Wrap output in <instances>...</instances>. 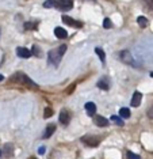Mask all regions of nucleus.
Instances as JSON below:
<instances>
[{
	"mask_svg": "<svg viewBox=\"0 0 153 159\" xmlns=\"http://www.w3.org/2000/svg\"><path fill=\"white\" fill-rule=\"evenodd\" d=\"M65 52H67V45H61L60 48H57V49H52L49 52V61L54 67H57L58 64H60V61L63 59Z\"/></svg>",
	"mask_w": 153,
	"mask_h": 159,
	"instance_id": "f257e3e1",
	"label": "nucleus"
},
{
	"mask_svg": "<svg viewBox=\"0 0 153 159\" xmlns=\"http://www.w3.org/2000/svg\"><path fill=\"white\" fill-rule=\"evenodd\" d=\"M11 82H16V83H26L27 86H30V87H38V84L37 83H34L31 80L28 76H26L24 74H22V72H16L15 75H14L12 78H10V83Z\"/></svg>",
	"mask_w": 153,
	"mask_h": 159,
	"instance_id": "f03ea898",
	"label": "nucleus"
},
{
	"mask_svg": "<svg viewBox=\"0 0 153 159\" xmlns=\"http://www.w3.org/2000/svg\"><path fill=\"white\" fill-rule=\"evenodd\" d=\"M81 142L85 144V146H90V147H98L102 142L100 137L98 136H92V135H87V136H83L81 137Z\"/></svg>",
	"mask_w": 153,
	"mask_h": 159,
	"instance_id": "7ed1b4c3",
	"label": "nucleus"
},
{
	"mask_svg": "<svg viewBox=\"0 0 153 159\" xmlns=\"http://www.w3.org/2000/svg\"><path fill=\"white\" fill-rule=\"evenodd\" d=\"M56 7L60 11H69L73 7V2L72 0H58L56 2Z\"/></svg>",
	"mask_w": 153,
	"mask_h": 159,
	"instance_id": "20e7f679",
	"label": "nucleus"
},
{
	"mask_svg": "<svg viewBox=\"0 0 153 159\" xmlns=\"http://www.w3.org/2000/svg\"><path fill=\"white\" fill-rule=\"evenodd\" d=\"M119 59L126 64H133V57L130 55L129 50H122V52L119 53Z\"/></svg>",
	"mask_w": 153,
	"mask_h": 159,
	"instance_id": "39448f33",
	"label": "nucleus"
},
{
	"mask_svg": "<svg viewBox=\"0 0 153 159\" xmlns=\"http://www.w3.org/2000/svg\"><path fill=\"white\" fill-rule=\"evenodd\" d=\"M60 122L63 125H68L71 122V113L68 110H61L60 113Z\"/></svg>",
	"mask_w": 153,
	"mask_h": 159,
	"instance_id": "423d86ee",
	"label": "nucleus"
},
{
	"mask_svg": "<svg viewBox=\"0 0 153 159\" xmlns=\"http://www.w3.org/2000/svg\"><path fill=\"white\" fill-rule=\"evenodd\" d=\"M16 55L22 57V59H28L31 56V50H28L27 48H23V46H19V48H16Z\"/></svg>",
	"mask_w": 153,
	"mask_h": 159,
	"instance_id": "0eeeda50",
	"label": "nucleus"
},
{
	"mask_svg": "<svg viewBox=\"0 0 153 159\" xmlns=\"http://www.w3.org/2000/svg\"><path fill=\"white\" fill-rule=\"evenodd\" d=\"M141 101H142V94H141L140 91H136L133 94V98H132V106L138 107L141 105Z\"/></svg>",
	"mask_w": 153,
	"mask_h": 159,
	"instance_id": "6e6552de",
	"label": "nucleus"
},
{
	"mask_svg": "<svg viewBox=\"0 0 153 159\" xmlns=\"http://www.w3.org/2000/svg\"><path fill=\"white\" fill-rule=\"evenodd\" d=\"M96 86L99 89H102V90H108V89H110V86H111L110 84V79H108L107 76H103L99 82L96 83Z\"/></svg>",
	"mask_w": 153,
	"mask_h": 159,
	"instance_id": "1a4fd4ad",
	"label": "nucleus"
},
{
	"mask_svg": "<svg viewBox=\"0 0 153 159\" xmlns=\"http://www.w3.org/2000/svg\"><path fill=\"white\" fill-rule=\"evenodd\" d=\"M63 22L65 25H69V26H75V27H81L83 25L80 23V22H76L75 19H72L71 16H67V15H64L63 16Z\"/></svg>",
	"mask_w": 153,
	"mask_h": 159,
	"instance_id": "9d476101",
	"label": "nucleus"
},
{
	"mask_svg": "<svg viewBox=\"0 0 153 159\" xmlns=\"http://www.w3.org/2000/svg\"><path fill=\"white\" fill-rule=\"evenodd\" d=\"M84 109H85V111H87V114H88V116H95V113H96V105L94 102H87L85 106H84Z\"/></svg>",
	"mask_w": 153,
	"mask_h": 159,
	"instance_id": "9b49d317",
	"label": "nucleus"
},
{
	"mask_svg": "<svg viewBox=\"0 0 153 159\" xmlns=\"http://www.w3.org/2000/svg\"><path fill=\"white\" fill-rule=\"evenodd\" d=\"M56 132V125L54 124H49L48 126H46V129H45V132H43V139H49L50 136L53 135V133Z\"/></svg>",
	"mask_w": 153,
	"mask_h": 159,
	"instance_id": "f8f14e48",
	"label": "nucleus"
},
{
	"mask_svg": "<svg viewBox=\"0 0 153 159\" xmlns=\"http://www.w3.org/2000/svg\"><path fill=\"white\" fill-rule=\"evenodd\" d=\"M54 34H56V37L60 38V39L68 37L67 30H65V29H63V27H56V29H54Z\"/></svg>",
	"mask_w": 153,
	"mask_h": 159,
	"instance_id": "ddd939ff",
	"label": "nucleus"
},
{
	"mask_svg": "<svg viewBox=\"0 0 153 159\" xmlns=\"http://www.w3.org/2000/svg\"><path fill=\"white\" fill-rule=\"evenodd\" d=\"M95 124L98 126H102V128H104V126L108 125V120H107V118H104L103 116H96V117H95Z\"/></svg>",
	"mask_w": 153,
	"mask_h": 159,
	"instance_id": "4468645a",
	"label": "nucleus"
},
{
	"mask_svg": "<svg viewBox=\"0 0 153 159\" xmlns=\"http://www.w3.org/2000/svg\"><path fill=\"white\" fill-rule=\"evenodd\" d=\"M130 116H132V113H130V110L127 109V107H122V109L119 110V117H122V118H129Z\"/></svg>",
	"mask_w": 153,
	"mask_h": 159,
	"instance_id": "2eb2a0df",
	"label": "nucleus"
},
{
	"mask_svg": "<svg viewBox=\"0 0 153 159\" xmlns=\"http://www.w3.org/2000/svg\"><path fill=\"white\" fill-rule=\"evenodd\" d=\"M95 53L98 56H99V59L102 61V64H104V61H106V55H104V52H103V49L102 48H95Z\"/></svg>",
	"mask_w": 153,
	"mask_h": 159,
	"instance_id": "dca6fc26",
	"label": "nucleus"
},
{
	"mask_svg": "<svg viewBox=\"0 0 153 159\" xmlns=\"http://www.w3.org/2000/svg\"><path fill=\"white\" fill-rule=\"evenodd\" d=\"M111 121L115 122V124L119 125V126H123V125H125V121H123V118H122V117H118V116H111Z\"/></svg>",
	"mask_w": 153,
	"mask_h": 159,
	"instance_id": "f3484780",
	"label": "nucleus"
},
{
	"mask_svg": "<svg viewBox=\"0 0 153 159\" xmlns=\"http://www.w3.org/2000/svg\"><path fill=\"white\" fill-rule=\"evenodd\" d=\"M137 23L140 25L141 27H146L148 26V19L145 16H138L137 18Z\"/></svg>",
	"mask_w": 153,
	"mask_h": 159,
	"instance_id": "a211bd4d",
	"label": "nucleus"
},
{
	"mask_svg": "<svg viewBox=\"0 0 153 159\" xmlns=\"http://www.w3.org/2000/svg\"><path fill=\"white\" fill-rule=\"evenodd\" d=\"M37 26H38L37 22H34V23L26 22V23H24V29H27V30H37Z\"/></svg>",
	"mask_w": 153,
	"mask_h": 159,
	"instance_id": "6ab92c4d",
	"label": "nucleus"
},
{
	"mask_svg": "<svg viewBox=\"0 0 153 159\" xmlns=\"http://www.w3.org/2000/svg\"><path fill=\"white\" fill-rule=\"evenodd\" d=\"M12 144H10V143H7L6 146H4V154L7 155V157H10L11 154H12Z\"/></svg>",
	"mask_w": 153,
	"mask_h": 159,
	"instance_id": "aec40b11",
	"label": "nucleus"
},
{
	"mask_svg": "<svg viewBox=\"0 0 153 159\" xmlns=\"http://www.w3.org/2000/svg\"><path fill=\"white\" fill-rule=\"evenodd\" d=\"M43 7L45 8H52V7H56V0H46L43 3Z\"/></svg>",
	"mask_w": 153,
	"mask_h": 159,
	"instance_id": "412c9836",
	"label": "nucleus"
},
{
	"mask_svg": "<svg viewBox=\"0 0 153 159\" xmlns=\"http://www.w3.org/2000/svg\"><path fill=\"white\" fill-rule=\"evenodd\" d=\"M53 116V110L50 109V107H46L45 111H43V118H49Z\"/></svg>",
	"mask_w": 153,
	"mask_h": 159,
	"instance_id": "4be33fe9",
	"label": "nucleus"
},
{
	"mask_svg": "<svg viewBox=\"0 0 153 159\" xmlns=\"http://www.w3.org/2000/svg\"><path fill=\"white\" fill-rule=\"evenodd\" d=\"M127 159H141V157L140 155H137V154H134V152H132V151H127Z\"/></svg>",
	"mask_w": 153,
	"mask_h": 159,
	"instance_id": "5701e85b",
	"label": "nucleus"
},
{
	"mask_svg": "<svg viewBox=\"0 0 153 159\" xmlns=\"http://www.w3.org/2000/svg\"><path fill=\"white\" fill-rule=\"evenodd\" d=\"M111 26H112L111 20L108 19V18H104V20H103V27H104V29H111Z\"/></svg>",
	"mask_w": 153,
	"mask_h": 159,
	"instance_id": "b1692460",
	"label": "nucleus"
},
{
	"mask_svg": "<svg viewBox=\"0 0 153 159\" xmlns=\"http://www.w3.org/2000/svg\"><path fill=\"white\" fill-rule=\"evenodd\" d=\"M31 50H33V55H35V56H41V53H39V46L38 45H33V48H31Z\"/></svg>",
	"mask_w": 153,
	"mask_h": 159,
	"instance_id": "393cba45",
	"label": "nucleus"
},
{
	"mask_svg": "<svg viewBox=\"0 0 153 159\" xmlns=\"http://www.w3.org/2000/svg\"><path fill=\"white\" fill-rule=\"evenodd\" d=\"M145 3H146V6L149 7V8H152L153 10V0H144Z\"/></svg>",
	"mask_w": 153,
	"mask_h": 159,
	"instance_id": "a878e982",
	"label": "nucleus"
},
{
	"mask_svg": "<svg viewBox=\"0 0 153 159\" xmlns=\"http://www.w3.org/2000/svg\"><path fill=\"white\" fill-rule=\"evenodd\" d=\"M148 117L153 118V106H152V107H149V109H148Z\"/></svg>",
	"mask_w": 153,
	"mask_h": 159,
	"instance_id": "bb28decb",
	"label": "nucleus"
},
{
	"mask_svg": "<svg viewBox=\"0 0 153 159\" xmlns=\"http://www.w3.org/2000/svg\"><path fill=\"white\" fill-rule=\"evenodd\" d=\"M75 87H76V83H73V84H72L71 87H69V89L67 90V94H71L72 91H73V89H75Z\"/></svg>",
	"mask_w": 153,
	"mask_h": 159,
	"instance_id": "cd10ccee",
	"label": "nucleus"
},
{
	"mask_svg": "<svg viewBox=\"0 0 153 159\" xmlns=\"http://www.w3.org/2000/svg\"><path fill=\"white\" fill-rule=\"evenodd\" d=\"M45 151H46V148H45V147H39L38 152H39V154H45Z\"/></svg>",
	"mask_w": 153,
	"mask_h": 159,
	"instance_id": "c85d7f7f",
	"label": "nucleus"
},
{
	"mask_svg": "<svg viewBox=\"0 0 153 159\" xmlns=\"http://www.w3.org/2000/svg\"><path fill=\"white\" fill-rule=\"evenodd\" d=\"M3 79H4V76H3V75H0V82H2Z\"/></svg>",
	"mask_w": 153,
	"mask_h": 159,
	"instance_id": "c756f323",
	"label": "nucleus"
},
{
	"mask_svg": "<svg viewBox=\"0 0 153 159\" xmlns=\"http://www.w3.org/2000/svg\"><path fill=\"white\" fill-rule=\"evenodd\" d=\"M28 159H37V158H34V157H31V158H28Z\"/></svg>",
	"mask_w": 153,
	"mask_h": 159,
	"instance_id": "7c9ffc66",
	"label": "nucleus"
},
{
	"mask_svg": "<svg viewBox=\"0 0 153 159\" xmlns=\"http://www.w3.org/2000/svg\"><path fill=\"white\" fill-rule=\"evenodd\" d=\"M151 78H153V72H151Z\"/></svg>",
	"mask_w": 153,
	"mask_h": 159,
	"instance_id": "2f4dec72",
	"label": "nucleus"
},
{
	"mask_svg": "<svg viewBox=\"0 0 153 159\" xmlns=\"http://www.w3.org/2000/svg\"><path fill=\"white\" fill-rule=\"evenodd\" d=\"M0 157H2V151H0Z\"/></svg>",
	"mask_w": 153,
	"mask_h": 159,
	"instance_id": "473e14b6",
	"label": "nucleus"
}]
</instances>
